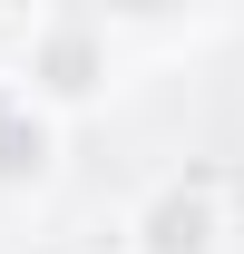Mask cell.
<instances>
[{
    "label": "cell",
    "instance_id": "1",
    "mask_svg": "<svg viewBox=\"0 0 244 254\" xmlns=\"http://www.w3.org/2000/svg\"><path fill=\"white\" fill-rule=\"evenodd\" d=\"M127 10H156V0H127Z\"/></svg>",
    "mask_w": 244,
    "mask_h": 254
}]
</instances>
